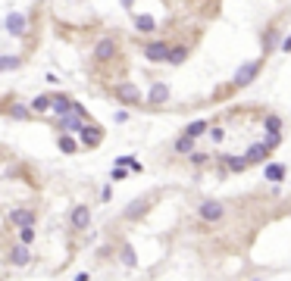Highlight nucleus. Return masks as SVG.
<instances>
[{"mask_svg":"<svg viewBox=\"0 0 291 281\" xmlns=\"http://www.w3.org/2000/svg\"><path fill=\"white\" fill-rule=\"evenodd\" d=\"M194 213H197V219H201L204 225H220L223 219H226V203L223 200H216V197H204V200H197V206H194Z\"/></svg>","mask_w":291,"mask_h":281,"instance_id":"nucleus-1","label":"nucleus"},{"mask_svg":"<svg viewBox=\"0 0 291 281\" xmlns=\"http://www.w3.org/2000/svg\"><path fill=\"white\" fill-rule=\"evenodd\" d=\"M260 69H263V56H257V60H247V63H241L238 66V72L232 75V88H247L253 78L260 75Z\"/></svg>","mask_w":291,"mask_h":281,"instance_id":"nucleus-2","label":"nucleus"},{"mask_svg":"<svg viewBox=\"0 0 291 281\" xmlns=\"http://www.w3.org/2000/svg\"><path fill=\"white\" fill-rule=\"evenodd\" d=\"M7 222L13 228H34V225H38V210H34V206H13L7 213Z\"/></svg>","mask_w":291,"mask_h":281,"instance_id":"nucleus-3","label":"nucleus"},{"mask_svg":"<svg viewBox=\"0 0 291 281\" xmlns=\"http://www.w3.org/2000/svg\"><path fill=\"white\" fill-rule=\"evenodd\" d=\"M151 210H154V197H151V194H141V197H135V200L122 210V219H125V222H138V219L148 216Z\"/></svg>","mask_w":291,"mask_h":281,"instance_id":"nucleus-4","label":"nucleus"},{"mask_svg":"<svg viewBox=\"0 0 291 281\" xmlns=\"http://www.w3.org/2000/svg\"><path fill=\"white\" fill-rule=\"evenodd\" d=\"M91 222H94V213H91L88 203H76V206L69 210V228H72V231H88Z\"/></svg>","mask_w":291,"mask_h":281,"instance_id":"nucleus-5","label":"nucleus"},{"mask_svg":"<svg viewBox=\"0 0 291 281\" xmlns=\"http://www.w3.org/2000/svg\"><path fill=\"white\" fill-rule=\"evenodd\" d=\"M116 56H119V41H116L113 34H103L100 41L94 44V60L97 63H113Z\"/></svg>","mask_w":291,"mask_h":281,"instance_id":"nucleus-6","label":"nucleus"},{"mask_svg":"<svg viewBox=\"0 0 291 281\" xmlns=\"http://www.w3.org/2000/svg\"><path fill=\"white\" fill-rule=\"evenodd\" d=\"M169 97H172V91H169L166 82H151L148 94H144V103H148V106H166Z\"/></svg>","mask_w":291,"mask_h":281,"instance_id":"nucleus-7","label":"nucleus"},{"mask_svg":"<svg viewBox=\"0 0 291 281\" xmlns=\"http://www.w3.org/2000/svg\"><path fill=\"white\" fill-rule=\"evenodd\" d=\"M116 100L119 103H125V106H138L141 100H144V94H141V88L135 85V82H122V85H116Z\"/></svg>","mask_w":291,"mask_h":281,"instance_id":"nucleus-8","label":"nucleus"},{"mask_svg":"<svg viewBox=\"0 0 291 281\" xmlns=\"http://www.w3.org/2000/svg\"><path fill=\"white\" fill-rule=\"evenodd\" d=\"M103 144V128L94 125V122H85V128L79 131V147H88V150H94Z\"/></svg>","mask_w":291,"mask_h":281,"instance_id":"nucleus-9","label":"nucleus"},{"mask_svg":"<svg viewBox=\"0 0 291 281\" xmlns=\"http://www.w3.org/2000/svg\"><path fill=\"white\" fill-rule=\"evenodd\" d=\"M7 262H10V266H16V269H25V266H31V247H25V244H19V240H16L13 247L7 250Z\"/></svg>","mask_w":291,"mask_h":281,"instance_id":"nucleus-10","label":"nucleus"},{"mask_svg":"<svg viewBox=\"0 0 291 281\" xmlns=\"http://www.w3.org/2000/svg\"><path fill=\"white\" fill-rule=\"evenodd\" d=\"M169 41H148V44H144V60H148V63H166V56H169Z\"/></svg>","mask_w":291,"mask_h":281,"instance_id":"nucleus-11","label":"nucleus"},{"mask_svg":"<svg viewBox=\"0 0 291 281\" xmlns=\"http://www.w3.org/2000/svg\"><path fill=\"white\" fill-rule=\"evenodd\" d=\"M116 259L122 262L125 269H138V253L132 247V240H119L116 244Z\"/></svg>","mask_w":291,"mask_h":281,"instance_id":"nucleus-12","label":"nucleus"},{"mask_svg":"<svg viewBox=\"0 0 291 281\" xmlns=\"http://www.w3.org/2000/svg\"><path fill=\"white\" fill-rule=\"evenodd\" d=\"M7 31L13 37H25L28 34V16L25 13H10L7 16Z\"/></svg>","mask_w":291,"mask_h":281,"instance_id":"nucleus-13","label":"nucleus"},{"mask_svg":"<svg viewBox=\"0 0 291 281\" xmlns=\"http://www.w3.org/2000/svg\"><path fill=\"white\" fill-rule=\"evenodd\" d=\"M72 106H76V100H72L69 94H50V112H53L57 119H60V116H69Z\"/></svg>","mask_w":291,"mask_h":281,"instance_id":"nucleus-14","label":"nucleus"},{"mask_svg":"<svg viewBox=\"0 0 291 281\" xmlns=\"http://www.w3.org/2000/svg\"><path fill=\"white\" fill-rule=\"evenodd\" d=\"M241 156L247 159V166H260V163L266 166V159H269L272 153H269V150L263 147V141H260V144H250V147L244 150V153H241Z\"/></svg>","mask_w":291,"mask_h":281,"instance_id":"nucleus-15","label":"nucleus"},{"mask_svg":"<svg viewBox=\"0 0 291 281\" xmlns=\"http://www.w3.org/2000/svg\"><path fill=\"white\" fill-rule=\"evenodd\" d=\"M60 131H63V135H76L79 138V131L85 128V119L82 116H76V112H69V116H60Z\"/></svg>","mask_w":291,"mask_h":281,"instance_id":"nucleus-16","label":"nucleus"},{"mask_svg":"<svg viewBox=\"0 0 291 281\" xmlns=\"http://www.w3.org/2000/svg\"><path fill=\"white\" fill-rule=\"evenodd\" d=\"M220 163H223V175H229V172H235V175H238V172H244V169H250L244 156H232V153H226Z\"/></svg>","mask_w":291,"mask_h":281,"instance_id":"nucleus-17","label":"nucleus"},{"mask_svg":"<svg viewBox=\"0 0 291 281\" xmlns=\"http://www.w3.org/2000/svg\"><path fill=\"white\" fill-rule=\"evenodd\" d=\"M188 56H191V44H175V47H169L166 63H169V66H181Z\"/></svg>","mask_w":291,"mask_h":281,"instance_id":"nucleus-18","label":"nucleus"},{"mask_svg":"<svg viewBox=\"0 0 291 281\" xmlns=\"http://www.w3.org/2000/svg\"><path fill=\"white\" fill-rule=\"evenodd\" d=\"M172 150H175V156H188V153H194V150H197V141L188 138V135H178L172 141Z\"/></svg>","mask_w":291,"mask_h":281,"instance_id":"nucleus-19","label":"nucleus"},{"mask_svg":"<svg viewBox=\"0 0 291 281\" xmlns=\"http://www.w3.org/2000/svg\"><path fill=\"white\" fill-rule=\"evenodd\" d=\"M7 116H10V119H16V122H28V119L34 116V112H31V109H28L25 103H19V100H13V103L7 106Z\"/></svg>","mask_w":291,"mask_h":281,"instance_id":"nucleus-20","label":"nucleus"},{"mask_svg":"<svg viewBox=\"0 0 291 281\" xmlns=\"http://www.w3.org/2000/svg\"><path fill=\"white\" fill-rule=\"evenodd\" d=\"M263 175H266V181H272V184H282V181H285V175H288V169H285L282 163H266Z\"/></svg>","mask_w":291,"mask_h":281,"instance_id":"nucleus-21","label":"nucleus"},{"mask_svg":"<svg viewBox=\"0 0 291 281\" xmlns=\"http://www.w3.org/2000/svg\"><path fill=\"white\" fill-rule=\"evenodd\" d=\"M135 31H141V34H154V31H157V19H154L151 13H138V16H135Z\"/></svg>","mask_w":291,"mask_h":281,"instance_id":"nucleus-22","label":"nucleus"},{"mask_svg":"<svg viewBox=\"0 0 291 281\" xmlns=\"http://www.w3.org/2000/svg\"><path fill=\"white\" fill-rule=\"evenodd\" d=\"M22 56L19 53H0V72H16V69H22Z\"/></svg>","mask_w":291,"mask_h":281,"instance_id":"nucleus-23","label":"nucleus"},{"mask_svg":"<svg viewBox=\"0 0 291 281\" xmlns=\"http://www.w3.org/2000/svg\"><path fill=\"white\" fill-rule=\"evenodd\" d=\"M57 147H60V153H66V156H76V153H79V138H72V135H60Z\"/></svg>","mask_w":291,"mask_h":281,"instance_id":"nucleus-24","label":"nucleus"},{"mask_svg":"<svg viewBox=\"0 0 291 281\" xmlns=\"http://www.w3.org/2000/svg\"><path fill=\"white\" fill-rule=\"evenodd\" d=\"M207 128H210V125H207L204 119H197V122L185 125V131H181V135H188V138H194V141H197V138H204V135H207Z\"/></svg>","mask_w":291,"mask_h":281,"instance_id":"nucleus-25","label":"nucleus"},{"mask_svg":"<svg viewBox=\"0 0 291 281\" xmlns=\"http://www.w3.org/2000/svg\"><path fill=\"white\" fill-rule=\"evenodd\" d=\"M28 109H31V112H50V94H38V97L31 100Z\"/></svg>","mask_w":291,"mask_h":281,"instance_id":"nucleus-26","label":"nucleus"},{"mask_svg":"<svg viewBox=\"0 0 291 281\" xmlns=\"http://www.w3.org/2000/svg\"><path fill=\"white\" fill-rule=\"evenodd\" d=\"M263 128H266V135H282V119L269 112V116L263 119Z\"/></svg>","mask_w":291,"mask_h":281,"instance_id":"nucleus-27","label":"nucleus"},{"mask_svg":"<svg viewBox=\"0 0 291 281\" xmlns=\"http://www.w3.org/2000/svg\"><path fill=\"white\" fill-rule=\"evenodd\" d=\"M210 156H213V153H204V150H194V153H188L185 159H188L191 166H201V169H204V166H210Z\"/></svg>","mask_w":291,"mask_h":281,"instance_id":"nucleus-28","label":"nucleus"},{"mask_svg":"<svg viewBox=\"0 0 291 281\" xmlns=\"http://www.w3.org/2000/svg\"><path fill=\"white\" fill-rule=\"evenodd\" d=\"M34 237H38V231H34V228H16V240L25 244V247H31Z\"/></svg>","mask_w":291,"mask_h":281,"instance_id":"nucleus-29","label":"nucleus"},{"mask_svg":"<svg viewBox=\"0 0 291 281\" xmlns=\"http://www.w3.org/2000/svg\"><path fill=\"white\" fill-rule=\"evenodd\" d=\"M276 44H282V37H279V31H266V34H263V50L269 53V50L276 47Z\"/></svg>","mask_w":291,"mask_h":281,"instance_id":"nucleus-30","label":"nucleus"},{"mask_svg":"<svg viewBox=\"0 0 291 281\" xmlns=\"http://www.w3.org/2000/svg\"><path fill=\"white\" fill-rule=\"evenodd\" d=\"M113 256H116L113 244H100V247H97V259H113Z\"/></svg>","mask_w":291,"mask_h":281,"instance_id":"nucleus-31","label":"nucleus"},{"mask_svg":"<svg viewBox=\"0 0 291 281\" xmlns=\"http://www.w3.org/2000/svg\"><path fill=\"white\" fill-rule=\"evenodd\" d=\"M279 144H282V135H266V138H263V147L269 150V153H272V150H276Z\"/></svg>","mask_w":291,"mask_h":281,"instance_id":"nucleus-32","label":"nucleus"},{"mask_svg":"<svg viewBox=\"0 0 291 281\" xmlns=\"http://www.w3.org/2000/svg\"><path fill=\"white\" fill-rule=\"evenodd\" d=\"M113 181H129V169H119V166H113Z\"/></svg>","mask_w":291,"mask_h":281,"instance_id":"nucleus-33","label":"nucleus"},{"mask_svg":"<svg viewBox=\"0 0 291 281\" xmlns=\"http://www.w3.org/2000/svg\"><path fill=\"white\" fill-rule=\"evenodd\" d=\"M207 131H210V138H213V141H216V144H220V141H223V138H226V131H223V128H220V125H216V128H207Z\"/></svg>","mask_w":291,"mask_h":281,"instance_id":"nucleus-34","label":"nucleus"},{"mask_svg":"<svg viewBox=\"0 0 291 281\" xmlns=\"http://www.w3.org/2000/svg\"><path fill=\"white\" fill-rule=\"evenodd\" d=\"M110 197H113V187H110V184H103V187H100V200L106 203V200H110Z\"/></svg>","mask_w":291,"mask_h":281,"instance_id":"nucleus-35","label":"nucleus"},{"mask_svg":"<svg viewBox=\"0 0 291 281\" xmlns=\"http://www.w3.org/2000/svg\"><path fill=\"white\" fill-rule=\"evenodd\" d=\"M113 119H116L119 125H122V122H129V109H119V112H116V116H113Z\"/></svg>","mask_w":291,"mask_h":281,"instance_id":"nucleus-36","label":"nucleus"},{"mask_svg":"<svg viewBox=\"0 0 291 281\" xmlns=\"http://www.w3.org/2000/svg\"><path fill=\"white\" fill-rule=\"evenodd\" d=\"M282 53H291V34L282 37Z\"/></svg>","mask_w":291,"mask_h":281,"instance_id":"nucleus-37","label":"nucleus"},{"mask_svg":"<svg viewBox=\"0 0 291 281\" xmlns=\"http://www.w3.org/2000/svg\"><path fill=\"white\" fill-rule=\"evenodd\" d=\"M76 281H91V275H88V272H79V275H76Z\"/></svg>","mask_w":291,"mask_h":281,"instance_id":"nucleus-38","label":"nucleus"},{"mask_svg":"<svg viewBox=\"0 0 291 281\" xmlns=\"http://www.w3.org/2000/svg\"><path fill=\"white\" fill-rule=\"evenodd\" d=\"M119 4H122L125 10H132V4H135V0H119Z\"/></svg>","mask_w":291,"mask_h":281,"instance_id":"nucleus-39","label":"nucleus"},{"mask_svg":"<svg viewBox=\"0 0 291 281\" xmlns=\"http://www.w3.org/2000/svg\"><path fill=\"white\" fill-rule=\"evenodd\" d=\"M250 281H263V278H250Z\"/></svg>","mask_w":291,"mask_h":281,"instance_id":"nucleus-40","label":"nucleus"}]
</instances>
